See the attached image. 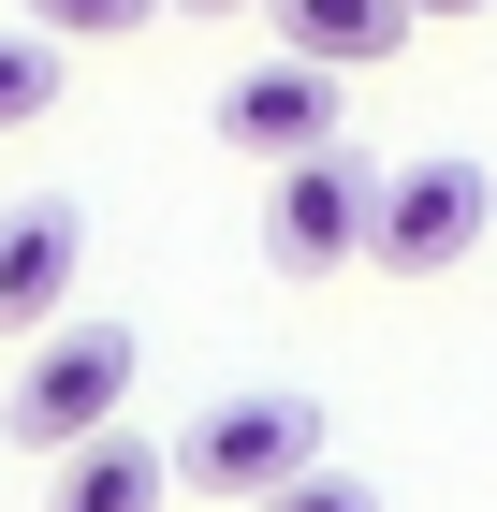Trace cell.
<instances>
[{
    "instance_id": "cell-13",
    "label": "cell",
    "mask_w": 497,
    "mask_h": 512,
    "mask_svg": "<svg viewBox=\"0 0 497 512\" xmlns=\"http://www.w3.org/2000/svg\"><path fill=\"white\" fill-rule=\"evenodd\" d=\"M176 15H249V0H176Z\"/></svg>"
},
{
    "instance_id": "cell-1",
    "label": "cell",
    "mask_w": 497,
    "mask_h": 512,
    "mask_svg": "<svg viewBox=\"0 0 497 512\" xmlns=\"http://www.w3.org/2000/svg\"><path fill=\"white\" fill-rule=\"evenodd\" d=\"M293 469H322V395H293V381H234V395H205L191 410V439H176V483L191 498H278Z\"/></svg>"
},
{
    "instance_id": "cell-7",
    "label": "cell",
    "mask_w": 497,
    "mask_h": 512,
    "mask_svg": "<svg viewBox=\"0 0 497 512\" xmlns=\"http://www.w3.org/2000/svg\"><path fill=\"white\" fill-rule=\"evenodd\" d=\"M161 498H176V454L132 439V425L74 439V454H44V512H161Z\"/></svg>"
},
{
    "instance_id": "cell-3",
    "label": "cell",
    "mask_w": 497,
    "mask_h": 512,
    "mask_svg": "<svg viewBox=\"0 0 497 512\" xmlns=\"http://www.w3.org/2000/svg\"><path fill=\"white\" fill-rule=\"evenodd\" d=\"M483 220H497V176H483L468 147H424V161L381 176V235H366V264H381V278H454L468 249H483Z\"/></svg>"
},
{
    "instance_id": "cell-5",
    "label": "cell",
    "mask_w": 497,
    "mask_h": 512,
    "mask_svg": "<svg viewBox=\"0 0 497 512\" xmlns=\"http://www.w3.org/2000/svg\"><path fill=\"white\" fill-rule=\"evenodd\" d=\"M337 88H351V74H322V59L234 74V88H220V147H234V161H322V147H337Z\"/></svg>"
},
{
    "instance_id": "cell-2",
    "label": "cell",
    "mask_w": 497,
    "mask_h": 512,
    "mask_svg": "<svg viewBox=\"0 0 497 512\" xmlns=\"http://www.w3.org/2000/svg\"><path fill=\"white\" fill-rule=\"evenodd\" d=\"M132 381H147L132 322H59V337H30L0 425H15V454H74V439H103L117 410H132Z\"/></svg>"
},
{
    "instance_id": "cell-11",
    "label": "cell",
    "mask_w": 497,
    "mask_h": 512,
    "mask_svg": "<svg viewBox=\"0 0 497 512\" xmlns=\"http://www.w3.org/2000/svg\"><path fill=\"white\" fill-rule=\"evenodd\" d=\"M249 512H381V498H366V469H293L278 498H249Z\"/></svg>"
},
{
    "instance_id": "cell-9",
    "label": "cell",
    "mask_w": 497,
    "mask_h": 512,
    "mask_svg": "<svg viewBox=\"0 0 497 512\" xmlns=\"http://www.w3.org/2000/svg\"><path fill=\"white\" fill-rule=\"evenodd\" d=\"M59 59H74L59 30H30V15H0V132L59 118Z\"/></svg>"
},
{
    "instance_id": "cell-6",
    "label": "cell",
    "mask_w": 497,
    "mask_h": 512,
    "mask_svg": "<svg viewBox=\"0 0 497 512\" xmlns=\"http://www.w3.org/2000/svg\"><path fill=\"white\" fill-rule=\"evenodd\" d=\"M74 264H88V220H74V205H15V220H0V337H15V352L59 337Z\"/></svg>"
},
{
    "instance_id": "cell-8",
    "label": "cell",
    "mask_w": 497,
    "mask_h": 512,
    "mask_svg": "<svg viewBox=\"0 0 497 512\" xmlns=\"http://www.w3.org/2000/svg\"><path fill=\"white\" fill-rule=\"evenodd\" d=\"M264 30H278V59H322V74H381V59L424 30V15H410V0H264Z\"/></svg>"
},
{
    "instance_id": "cell-10",
    "label": "cell",
    "mask_w": 497,
    "mask_h": 512,
    "mask_svg": "<svg viewBox=\"0 0 497 512\" xmlns=\"http://www.w3.org/2000/svg\"><path fill=\"white\" fill-rule=\"evenodd\" d=\"M15 15H30V30H59V44H132L161 0H15Z\"/></svg>"
},
{
    "instance_id": "cell-12",
    "label": "cell",
    "mask_w": 497,
    "mask_h": 512,
    "mask_svg": "<svg viewBox=\"0 0 497 512\" xmlns=\"http://www.w3.org/2000/svg\"><path fill=\"white\" fill-rule=\"evenodd\" d=\"M410 15H483V0H410Z\"/></svg>"
},
{
    "instance_id": "cell-4",
    "label": "cell",
    "mask_w": 497,
    "mask_h": 512,
    "mask_svg": "<svg viewBox=\"0 0 497 512\" xmlns=\"http://www.w3.org/2000/svg\"><path fill=\"white\" fill-rule=\"evenodd\" d=\"M366 235H381V176H366L351 147L278 161V191H264V264H278V278H337V264H366Z\"/></svg>"
}]
</instances>
